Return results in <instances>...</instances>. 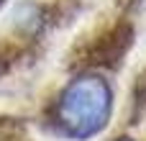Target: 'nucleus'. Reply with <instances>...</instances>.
Wrapping results in <instances>:
<instances>
[{"mask_svg":"<svg viewBox=\"0 0 146 141\" xmlns=\"http://www.w3.org/2000/svg\"><path fill=\"white\" fill-rule=\"evenodd\" d=\"M110 87L103 77L85 74L74 80L59 100V121L69 136L87 139L98 134L110 116Z\"/></svg>","mask_w":146,"mask_h":141,"instance_id":"1","label":"nucleus"},{"mask_svg":"<svg viewBox=\"0 0 146 141\" xmlns=\"http://www.w3.org/2000/svg\"><path fill=\"white\" fill-rule=\"evenodd\" d=\"M133 44V28L128 23H118L110 33H105L92 49H90V62L92 64H105L113 67L123 59L128 46Z\"/></svg>","mask_w":146,"mask_h":141,"instance_id":"2","label":"nucleus"},{"mask_svg":"<svg viewBox=\"0 0 146 141\" xmlns=\"http://www.w3.org/2000/svg\"><path fill=\"white\" fill-rule=\"evenodd\" d=\"M133 95L139 103H146V69L136 77V85H133Z\"/></svg>","mask_w":146,"mask_h":141,"instance_id":"3","label":"nucleus"},{"mask_svg":"<svg viewBox=\"0 0 146 141\" xmlns=\"http://www.w3.org/2000/svg\"><path fill=\"white\" fill-rule=\"evenodd\" d=\"M10 57H13V49L3 44V46H0V74L10 67Z\"/></svg>","mask_w":146,"mask_h":141,"instance_id":"4","label":"nucleus"},{"mask_svg":"<svg viewBox=\"0 0 146 141\" xmlns=\"http://www.w3.org/2000/svg\"><path fill=\"white\" fill-rule=\"evenodd\" d=\"M118 141H131V139H118Z\"/></svg>","mask_w":146,"mask_h":141,"instance_id":"5","label":"nucleus"}]
</instances>
